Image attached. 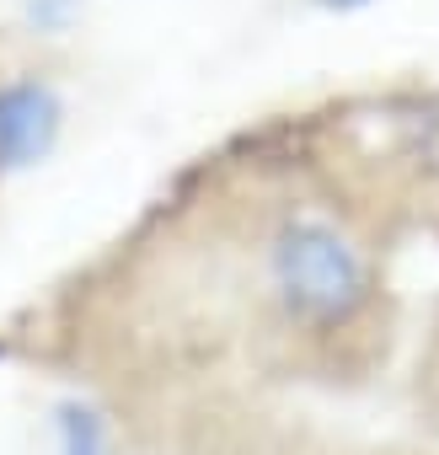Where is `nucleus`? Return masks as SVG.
<instances>
[{
	"mask_svg": "<svg viewBox=\"0 0 439 455\" xmlns=\"http://www.w3.org/2000/svg\"><path fill=\"white\" fill-rule=\"evenodd\" d=\"M268 279L279 290V300L316 322V327H338L354 322L370 300V263L364 252L338 231V225L316 220V214H295L279 225V236L268 247Z\"/></svg>",
	"mask_w": 439,
	"mask_h": 455,
	"instance_id": "1",
	"label": "nucleus"
},
{
	"mask_svg": "<svg viewBox=\"0 0 439 455\" xmlns=\"http://www.w3.org/2000/svg\"><path fill=\"white\" fill-rule=\"evenodd\" d=\"M54 129H60V102L49 86H38V81L0 86V172L38 161L49 150Z\"/></svg>",
	"mask_w": 439,
	"mask_h": 455,
	"instance_id": "2",
	"label": "nucleus"
},
{
	"mask_svg": "<svg viewBox=\"0 0 439 455\" xmlns=\"http://www.w3.org/2000/svg\"><path fill=\"white\" fill-rule=\"evenodd\" d=\"M65 455H102V423L81 407H65Z\"/></svg>",
	"mask_w": 439,
	"mask_h": 455,
	"instance_id": "3",
	"label": "nucleus"
}]
</instances>
